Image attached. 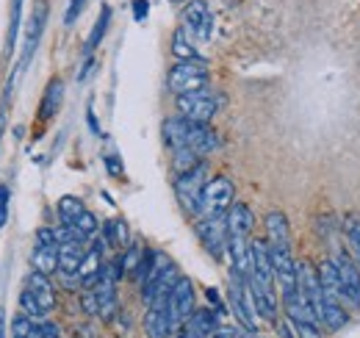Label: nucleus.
<instances>
[{"label":"nucleus","instance_id":"obj_1","mask_svg":"<svg viewBox=\"0 0 360 338\" xmlns=\"http://www.w3.org/2000/svg\"><path fill=\"white\" fill-rule=\"evenodd\" d=\"M208 78H211V73H208V64L202 58H183L169 70L167 86L172 94H188V92L205 89Z\"/></svg>","mask_w":360,"mask_h":338},{"label":"nucleus","instance_id":"obj_2","mask_svg":"<svg viewBox=\"0 0 360 338\" xmlns=\"http://www.w3.org/2000/svg\"><path fill=\"white\" fill-rule=\"evenodd\" d=\"M283 305H285L288 322L294 325L297 338H324V333H321V319L316 316V311L311 308V302L305 299L302 292L285 294L283 296Z\"/></svg>","mask_w":360,"mask_h":338},{"label":"nucleus","instance_id":"obj_3","mask_svg":"<svg viewBox=\"0 0 360 338\" xmlns=\"http://www.w3.org/2000/svg\"><path fill=\"white\" fill-rule=\"evenodd\" d=\"M222 97L211 89H200V92H188V94H178V111L180 117L194 120V123H211L214 114L219 111Z\"/></svg>","mask_w":360,"mask_h":338},{"label":"nucleus","instance_id":"obj_4","mask_svg":"<svg viewBox=\"0 0 360 338\" xmlns=\"http://www.w3.org/2000/svg\"><path fill=\"white\" fill-rule=\"evenodd\" d=\"M233 203H236L233 180L225 175L211 177L202 189V197H200V216H222V213L230 211Z\"/></svg>","mask_w":360,"mask_h":338},{"label":"nucleus","instance_id":"obj_5","mask_svg":"<svg viewBox=\"0 0 360 338\" xmlns=\"http://www.w3.org/2000/svg\"><path fill=\"white\" fill-rule=\"evenodd\" d=\"M205 183H208V164H197L194 169L175 177V194H178L180 206L194 216H200V197H202Z\"/></svg>","mask_w":360,"mask_h":338},{"label":"nucleus","instance_id":"obj_6","mask_svg":"<svg viewBox=\"0 0 360 338\" xmlns=\"http://www.w3.org/2000/svg\"><path fill=\"white\" fill-rule=\"evenodd\" d=\"M169 294H172V289H164L147 302V316H144L147 338H169L175 333L172 313H169Z\"/></svg>","mask_w":360,"mask_h":338},{"label":"nucleus","instance_id":"obj_7","mask_svg":"<svg viewBox=\"0 0 360 338\" xmlns=\"http://www.w3.org/2000/svg\"><path fill=\"white\" fill-rule=\"evenodd\" d=\"M200 242L205 244V250L214 258H222L227 250V213L222 216H200L194 225Z\"/></svg>","mask_w":360,"mask_h":338},{"label":"nucleus","instance_id":"obj_8","mask_svg":"<svg viewBox=\"0 0 360 338\" xmlns=\"http://www.w3.org/2000/svg\"><path fill=\"white\" fill-rule=\"evenodd\" d=\"M183 28L197 39V42H208L214 34V14L208 8L205 0H191L183 11Z\"/></svg>","mask_w":360,"mask_h":338},{"label":"nucleus","instance_id":"obj_9","mask_svg":"<svg viewBox=\"0 0 360 338\" xmlns=\"http://www.w3.org/2000/svg\"><path fill=\"white\" fill-rule=\"evenodd\" d=\"M269 255H271V266H274V277H277V283H280L283 296L300 292L297 261H294V255H291V247H271L269 244Z\"/></svg>","mask_w":360,"mask_h":338},{"label":"nucleus","instance_id":"obj_10","mask_svg":"<svg viewBox=\"0 0 360 338\" xmlns=\"http://www.w3.org/2000/svg\"><path fill=\"white\" fill-rule=\"evenodd\" d=\"M335 269H338V277H341V292H344V302L349 305H360V263L352 261V255H347V250H338L335 253Z\"/></svg>","mask_w":360,"mask_h":338},{"label":"nucleus","instance_id":"obj_11","mask_svg":"<svg viewBox=\"0 0 360 338\" xmlns=\"http://www.w3.org/2000/svg\"><path fill=\"white\" fill-rule=\"evenodd\" d=\"M217 330H219V311L197 308L178 327V338H211Z\"/></svg>","mask_w":360,"mask_h":338},{"label":"nucleus","instance_id":"obj_12","mask_svg":"<svg viewBox=\"0 0 360 338\" xmlns=\"http://www.w3.org/2000/svg\"><path fill=\"white\" fill-rule=\"evenodd\" d=\"M194 311H197L194 308V283L188 277H180L178 283H175V289H172V294H169V313H172L175 330H178Z\"/></svg>","mask_w":360,"mask_h":338},{"label":"nucleus","instance_id":"obj_13","mask_svg":"<svg viewBox=\"0 0 360 338\" xmlns=\"http://www.w3.org/2000/svg\"><path fill=\"white\" fill-rule=\"evenodd\" d=\"M319 319H321V325H324L330 333L341 330V327L349 322L347 302L338 299V296H333V294H324L321 296V308H319Z\"/></svg>","mask_w":360,"mask_h":338},{"label":"nucleus","instance_id":"obj_14","mask_svg":"<svg viewBox=\"0 0 360 338\" xmlns=\"http://www.w3.org/2000/svg\"><path fill=\"white\" fill-rule=\"evenodd\" d=\"M103 244L97 242L94 247L86 250L84 255V261H81V266H78V277H81V289L84 292H91L97 283H100V272H103Z\"/></svg>","mask_w":360,"mask_h":338},{"label":"nucleus","instance_id":"obj_15","mask_svg":"<svg viewBox=\"0 0 360 338\" xmlns=\"http://www.w3.org/2000/svg\"><path fill=\"white\" fill-rule=\"evenodd\" d=\"M86 239H64L58 242V272L78 275V266L86 255Z\"/></svg>","mask_w":360,"mask_h":338},{"label":"nucleus","instance_id":"obj_16","mask_svg":"<svg viewBox=\"0 0 360 338\" xmlns=\"http://www.w3.org/2000/svg\"><path fill=\"white\" fill-rule=\"evenodd\" d=\"M45 20H47V3L39 0L37 8H34V14H31V25H28V31H25V53H22V64H20V67H25L28 58L34 56L37 44L42 39V31H45Z\"/></svg>","mask_w":360,"mask_h":338},{"label":"nucleus","instance_id":"obj_17","mask_svg":"<svg viewBox=\"0 0 360 338\" xmlns=\"http://www.w3.org/2000/svg\"><path fill=\"white\" fill-rule=\"evenodd\" d=\"M191 130H194V120H186V117H169L161 133H164V142L172 147V150H180V147H188V139H191Z\"/></svg>","mask_w":360,"mask_h":338},{"label":"nucleus","instance_id":"obj_18","mask_svg":"<svg viewBox=\"0 0 360 338\" xmlns=\"http://www.w3.org/2000/svg\"><path fill=\"white\" fill-rule=\"evenodd\" d=\"M252 227H255L252 211L244 203H233L230 211H227V236H247L250 239Z\"/></svg>","mask_w":360,"mask_h":338},{"label":"nucleus","instance_id":"obj_19","mask_svg":"<svg viewBox=\"0 0 360 338\" xmlns=\"http://www.w3.org/2000/svg\"><path fill=\"white\" fill-rule=\"evenodd\" d=\"M266 244L271 247H291V230L283 211L266 213Z\"/></svg>","mask_w":360,"mask_h":338},{"label":"nucleus","instance_id":"obj_20","mask_svg":"<svg viewBox=\"0 0 360 338\" xmlns=\"http://www.w3.org/2000/svg\"><path fill=\"white\" fill-rule=\"evenodd\" d=\"M25 289L31 292V294L37 296L42 305H45V311H53L56 308V292H53V283H50V275L45 272H31L28 275V280H25Z\"/></svg>","mask_w":360,"mask_h":338},{"label":"nucleus","instance_id":"obj_21","mask_svg":"<svg viewBox=\"0 0 360 338\" xmlns=\"http://www.w3.org/2000/svg\"><path fill=\"white\" fill-rule=\"evenodd\" d=\"M31 261L37 272H45V275L58 272V244H37Z\"/></svg>","mask_w":360,"mask_h":338},{"label":"nucleus","instance_id":"obj_22","mask_svg":"<svg viewBox=\"0 0 360 338\" xmlns=\"http://www.w3.org/2000/svg\"><path fill=\"white\" fill-rule=\"evenodd\" d=\"M61 97H64V84H61L58 78H53V81L47 84L42 106H39V117H42V120L56 117V111H58V106H61Z\"/></svg>","mask_w":360,"mask_h":338},{"label":"nucleus","instance_id":"obj_23","mask_svg":"<svg viewBox=\"0 0 360 338\" xmlns=\"http://www.w3.org/2000/svg\"><path fill=\"white\" fill-rule=\"evenodd\" d=\"M200 158H202V156H200V153H194L191 147L172 150V172H175V177L183 175V172H188V169H194L197 164H202Z\"/></svg>","mask_w":360,"mask_h":338},{"label":"nucleus","instance_id":"obj_24","mask_svg":"<svg viewBox=\"0 0 360 338\" xmlns=\"http://www.w3.org/2000/svg\"><path fill=\"white\" fill-rule=\"evenodd\" d=\"M86 211V206H84V200H78V197H61L58 200V219H61V225H72L81 213Z\"/></svg>","mask_w":360,"mask_h":338},{"label":"nucleus","instance_id":"obj_25","mask_svg":"<svg viewBox=\"0 0 360 338\" xmlns=\"http://www.w3.org/2000/svg\"><path fill=\"white\" fill-rule=\"evenodd\" d=\"M172 53H175L178 61H183V58H197V50L191 44V34L183 25L172 34Z\"/></svg>","mask_w":360,"mask_h":338},{"label":"nucleus","instance_id":"obj_26","mask_svg":"<svg viewBox=\"0 0 360 338\" xmlns=\"http://www.w3.org/2000/svg\"><path fill=\"white\" fill-rule=\"evenodd\" d=\"M108 23H111V8H108V6H103V8H100V20L94 23L89 39H86V56H91V50L103 42V37H105V31H108Z\"/></svg>","mask_w":360,"mask_h":338},{"label":"nucleus","instance_id":"obj_27","mask_svg":"<svg viewBox=\"0 0 360 338\" xmlns=\"http://www.w3.org/2000/svg\"><path fill=\"white\" fill-rule=\"evenodd\" d=\"M105 242L114 244V247H128V225H125V219L105 222Z\"/></svg>","mask_w":360,"mask_h":338},{"label":"nucleus","instance_id":"obj_28","mask_svg":"<svg viewBox=\"0 0 360 338\" xmlns=\"http://www.w3.org/2000/svg\"><path fill=\"white\" fill-rule=\"evenodd\" d=\"M20 308H22L25 316H31V319H37V322H42L47 313H50V311H45V305L31 294L28 289H22V294H20Z\"/></svg>","mask_w":360,"mask_h":338},{"label":"nucleus","instance_id":"obj_29","mask_svg":"<svg viewBox=\"0 0 360 338\" xmlns=\"http://www.w3.org/2000/svg\"><path fill=\"white\" fill-rule=\"evenodd\" d=\"M344 233H347V239H349V244H352L360 263V213H347L344 216Z\"/></svg>","mask_w":360,"mask_h":338},{"label":"nucleus","instance_id":"obj_30","mask_svg":"<svg viewBox=\"0 0 360 338\" xmlns=\"http://www.w3.org/2000/svg\"><path fill=\"white\" fill-rule=\"evenodd\" d=\"M20 17H22V0H11V23H8V37H6V53L14 50L17 28H20Z\"/></svg>","mask_w":360,"mask_h":338},{"label":"nucleus","instance_id":"obj_31","mask_svg":"<svg viewBox=\"0 0 360 338\" xmlns=\"http://www.w3.org/2000/svg\"><path fill=\"white\" fill-rule=\"evenodd\" d=\"M72 225H75L84 236H94V233H97V216H94L91 211H84L75 222H72Z\"/></svg>","mask_w":360,"mask_h":338},{"label":"nucleus","instance_id":"obj_32","mask_svg":"<svg viewBox=\"0 0 360 338\" xmlns=\"http://www.w3.org/2000/svg\"><path fill=\"white\" fill-rule=\"evenodd\" d=\"M81 308H84V313H89V316H100L97 294H94V292H84V296H81Z\"/></svg>","mask_w":360,"mask_h":338},{"label":"nucleus","instance_id":"obj_33","mask_svg":"<svg viewBox=\"0 0 360 338\" xmlns=\"http://www.w3.org/2000/svg\"><path fill=\"white\" fill-rule=\"evenodd\" d=\"M84 6H86V0H70L67 14H64V23H67V25H72V23L78 20V14L84 11Z\"/></svg>","mask_w":360,"mask_h":338},{"label":"nucleus","instance_id":"obj_34","mask_svg":"<svg viewBox=\"0 0 360 338\" xmlns=\"http://www.w3.org/2000/svg\"><path fill=\"white\" fill-rule=\"evenodd\" d=\"M37 244H58L56 227H39V230H37Z\"/></svg>","mask_w":360,"mask_h":338},{"label":"nucleus","instance_id":"obj_35","mask_svg":"<svg viewBox=\"0 0 360 338\" xmlns=\"http://www.w3.org/2000/svg\"><path fill=\"white\" fill-rule=\"evenodd\" d=\"M8 186H0V227L6 225V219H8Z\"/></svg>","mask_w":360,"mask_h":338},{"label":"nucleus","instance_id":"obj_36","mask_svg":"<svg viewBox=\"0 0 360 338\" xmlns=\"http://www.w3.org/2000/svg\"><path fill=\"white\" fill-rule=\"evenodd\" d=\"M147 14H150V3H147V0H134L136 23H144V20H147Z\"/></svg>","mask_w":360,"mask_h":338},{"label":"nucleus","instance_id":"obj_37","mask_svg":"<svg viewBox=\"0 0 360 338\" xmlns=\"http://www.w3.org/2000/svg\"><path fill=\"white\" fill-rule=\"evenodd\" d=\"M91 67H94V58H91V56H86V61H84V70L78 73V81H86V75L91 73Z\"/></svg>","mask_w":360,"mask_h":338},{"label":"nucleus","instance_id":"obj_38","mask_svg":"<svg viewBox=\"0 0 360 338\" xmlns=\"http://www.w3.org/2000/svg\"><path fill=\"white\" fill-rule=\"evenodd\" d=\"M105 164H108V169H111V175H120V172H122L120 161H117L114 156H105Z\"/></svg>","mask_w":360,"mask_h":338},{"label":"nucleus","instance_id":"obj_39","mask_svg":"<svg viewBox=\"0 0 360 338\" xmlns=\"http://www.w3.org/2000/svg\"><path fill=\"white\" fill-rule=\"evenodd\" d=\"M211 338H238V333H236V330H230V327H219Z\"/></svg>","mask_w":360,"mask_h":338},{"label":"nucleus","instance_id":"obj_40","mask_svg":"<svg viewBox=\"0 0 360 338\" xmlns=\"http://www.w3.org/2000/svg\"><path fill=\"white\" fill-rule=\"evenodd\" d=\"M75 338H94L89 325H81V327H75Z\"/></svg>","mask_w":360,"mask_h":338},{"label":"nucleus","instance_id":"obj_41","mask_svg":"<svg viewBox=\"0 0 360 338\" xmlns=\"http://www.w3.org/2000/svg\"><path fill=\"white\" fill-rule=\"evenodd\" d=\"M208 299H211V302H217V308H219V296H217L214 289H208ZM219 311H222V308H219Z\"/></svg>","mask_w":360,"mask_h":338},{"label":"nucleus","instance_id":"obj_42","mask_svg":"<svg viewBox=\"0 0 360 338\" xmlns=\"http://www.w3.org/2000/svg\"><path fill=\"white\" fill-rule=\"evenodd\" d=\"M238 338H261L255 330H247V333H238Z\"/></svg>","mask_w":360,"mask_h":338},{"label":"nucleus","instance_id":"obj_43","mask_svg":"<svg viewBox=\"0 0 360 338\" xmlns=\"http://www.w3.org/2000/svg\"><path fill=\"white\" fill-rule=\"evenodd\" d=\"M3 125H6V117L0 114V139H3Z\"/></svg>","mask_w":360,"mask_h":338}]
</instances>
